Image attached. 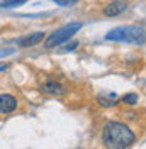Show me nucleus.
Masks as SVG:
<instances>
[{
  "mask_svg": "<svg viewBox=\"0 0 146 149\" xmlns=\"http://www.w3.org/2000/svg\"><path fill=\"white\" fill-rule=\"evenodd\" d=\"M107 41L117 42H131V44H143L146 41V31L139 26H122L107 32Z\"/></svg>",
  "mask_w": 146,
  "mask_h": 149,
  "instance_id": "f03ea898",
  "label": "nucleus"
},
{
  "mask_svg": "<svg viewBox=\"0 0 146 149\" xmlns=\"http://www.w3.org/2000/svg\"><path fill=\"white\" fill-rule=\"evenodd\" d=\"M104 142L110 149H128L134 142V134L121 122H107L104 127Z\"/></svg>",
  "mask_w": 146,
  "mask_h": 149,
  "instance_id": "f257e3e1",
  "label": "nucleus"
},
{
  "mask_svg": "<svg viewBox=\"0 0 146 149\" xmlns=\"http://www.w3.org/2000/svg\"><path fill=\"white\" fill-rule=\"evenodd\" d=\"M126 9H128V2L126 0H114V2H110L109 5L104 9V14L107 17H116L119 14L126 12Z\"/></svg>",
  "mask_w": 146,
  "mask_h": 149,
  "instance_id": "20e7f679",
  "label": "nucleus"
},
{
  "mask_svg": "<svg viewBox=\"0 0 146 149\" xmlns=\"http://www.w3.org/2000/svg\"><path fill=\"white\" fill-rule=\"evenodd\" d=\"M12 53H14V49H0V58L5 54H12Z\"/></svg>",
  "mask_w": 146,
  "mask_h": 149,
  "instance_id": "ddd939ff",
  "label": "nucleus"
},
{
  "mask_svg": "<svg viewBox=\"0 0 146 149\" xmlns=\"http://www.w3.org/2000/svg\"><path fill=\"white\" fill-rule=\"evenodd\" d=\"M121 100L124 103H128V105H134V103H138V95L136 93H128V95H124Z\"/></svg>",
  "mask_w": 146,
  "mask_h": 149,
  "instance_id": "1a4fd4ad",
  "label": "nucleus"
},
{
  "mask_svg": "<svg viewBox=\"0 0 146 149\" xmlns=\"http://www.w3.org/2000/svg\"><path fill=\"white\" fill-rule=\"evenodd\" d=\"M15 107H17L15 97H12L9 93L0 95V113H10V112L15 110Z\"/></svg>",
  "mask_w": 146,
  "mask_h": 149,
  "instance_id": "39448f33",
  "label": "nucleus"
},
{
  "mask_svg": "<svg viewBox=\"0 0 146 149\" xmlns=\"http://www.w3.org/2000/svg\"><path fill=\"white\" fill-rule=\"evenodd\" d=\"M77 46H78V42H77V41H73L72 44H66V47H65V51H73V49H75Z\"/></svg>",
  "mask_w": 146,
  "mask_h": 149,
  "instance_id": "f8f14e48",
  "label": "nucleus"
},
{
  "mask_svg": "<svg viewBox=\"0 0 146 149\" xmlns=\"http://www.w3.org/2000/svg\"><path fill=\"white\" fill-rule=\"evenodd\" d=\"M56 5H61V7H70L73 3H77L78 0H53Z\"/></svg>",
  "mask_w": 146,
  "mask_h": 149,
  "instance_id": "9b49d317",
  "label": "nucleus"
},
{
  "mask_svg": "<svg viewBox=\"0 0 146 149\" xmlns=\"http://www.w3.org/2000/svg\"><path fill=\"white\" fill-rule=\"evenodd\" d=\"M43 37H44V32H34V34H31V36L20 39V41H19V46L20 47H31V46H34V44H37V42H41Z\"/></svg>",
  "mask_w": 146,
  "mask_h": 149,
  "instance_id": "423d86ee",
  "label": "nucleus"
},
{
  "mask_svg": "<svg viewBox=\"0 0 146 149\" xmlns=\"http://www.w3.org/2000/svg\"><path fill=\"white\" fill-rule=\"evenodd\" d=\"M41 90H43L44 93H51V95H61V93L65 92L63 86H61L60 83H56V81H46Z\"/></svg>",
  "mask_w": 146,
  "mask_h": 149,
  "instance_id": "0eeeda50",
  "label": "nucleus"
},
{
  "mask_svg": "<svg viewBox=\"0 0 146 149\" xmlns=\"http://www.w3.org/2000/svg\"><path fill=\"white\" fill-rule=\"evenodd\" d=\"M97 100H99V103H100L102 107H114V105L117 103L114 95H110V97H104V95H100Z\"/></svg>",
  "mask_w": 146,
  "mask_h": 149,
  "instance_id": "6e6552de",
  "label": "nucleus"
},
{
  "mask_svg": "<svg viewBox=\"0 0 146 149\" xmlns=\"http://www.w3.org/2000/svg\"><path fill=\"white\" fill-rule=\"evenodd\" d=\"M26 0H7V2H4V3H0V7H4V9H9V7H15V5H20V3H24Z\"/></svg>",
  "mask_w": 146,
  "mask_h": 149,
  "instance_id": "9d476101",
  "label": "nucleus"
},
{
  "mask_svg": "<svg viewBox=\"0 0 146 149\" xmlns=\"http://www.w3.org/2000/svg\"><path fill=\"white\" fill-rule=\"evenodd\" d=\"M80 29H82V22H72V24H66L65 27L55 31L53 34H49V37L46 39V42H44V46L48 47V49L58 47L60 44H63L65 41H68L73 34H77Z\"/></svg>",
  "mask_w": 146,
  "mask_h": 149,
  "instance_id": "7ed1b4c3",
  "label": "nucleus"
}]
</instances>
